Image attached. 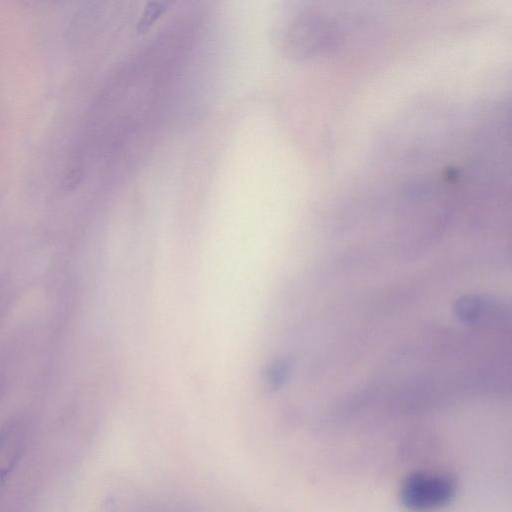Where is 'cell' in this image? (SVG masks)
Returning a JSON list of instances; mask_svg holds the SVG:
<instances>
[{
	"label": "cell",
	"mask_w": 512,
	"mask_h": 512,
	"mask_svg": "<svg viewBox=\"0 0 512 512\" xmlns=\"http://www.w3.org/2000/svg\"><path fill=\"white\" fill-rule=\"evenodd\" d=\"M319 11H307L290 23L284 40L293 54L311 56L331 49L339 40L337 21Z\"/></svg>",
	"instance_id": "6da1fadb"
},
{
	"label": "cell",
	"mask_w": 512,
	"mask_h": 512,
	"mask_svg": "<svg viewBox=\"0 0 512 512\" xmlns=\"http://www.w3.org/2000/svg\"><path fill=\"white\" fill-rule=\"evenodd\" d=\"M454 493L455 483L448 475L416 472L404 480L400 496L409 510L427 512L449 503Z\"/></svg>",
	"instance_id": "7a4b0ae2"
},
{
	"label": "cell",
	"mask_w": 512,
	"mask_h": 512,
	"mask_svg": "<svg viewBox=\"0 0 512 512\" xmlns=\"http://www.w3.org/2000/svg\"><path fill=\"white\" fill-rule=\"evenodd\" d=\"M26 443L22 424L13 422L0 430V492L18 465Z\"/></svg>",
	"instance_id": "3957f363"
}]
</instances>
